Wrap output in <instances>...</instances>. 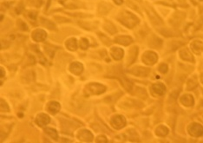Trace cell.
<instances>
[{"label":"cell","instance_id":"obj_1","mask_svg":"<svg viewBox=\"0 0 203 143\" xmlns=\"http://www.w3.org/2000/svg\"><path fill=\"white\" fill-rule=\"evenodd\" d=\"M117 19L124 24L125 26H127L128 28H134L135 25L139 23V19L135 17V15H133L132 13L129 12V11H123L119 14V16L117 17Z\"/></svg>","mask_w":203,"mask_h":143},{"label":"cell","instance_id":"obj_30","mask_svg":"<svg viewBox=\"0 0 203 143\" xmlns=\"http://www.w3.org/2000/svg\"><path fill=\"white\" fill-rule=\"evenodd\" d=\"M54 49V47L52 45H46L45 46V50H46V52L48 53V55H50V56H53L56 50H52Z\"/></svg>","mask_w":203,"mask_h":143},{"label":"cell","instance_id":"obj_25","mask_svg":"<svg viewBox=\"0 0 203 143\" xmlns=\"http://www.w3.org/2000/svg\"><path fill=\"white\" fill-rule=\"evenodd\" d=\"M45 132L48 135H50V137H51L53 140H57V138H58V135H57V132H56V129L48 128H45Z\"/></svg>","mask_w":203,"mask_h":143},{"label":"cell","instance_id":"obj_12","mask_svg":"<svg viewBox=\"0 0 203 143\" xmlns=\"http://www.w3.org/2000/svg\"><path fill=\"white\" fill-rule=\"evenodd\" d=\"M152 90L153 92L157 95V96H162L165 91H166V87L162 83H155L152 86Z\"/></svg>","mask_w":203,"mask_h":143},{"label":"cell","instance_id":"obj_20","mask_svg":"<svg viewBox=\"0 0 203 143\" xmlns=\"http://www.w3.org/2000/svg\"><path fill=\"white\" fill-rule=\"evenodd\" d=\"M180 57L183 60H185V61H190V62L194 61V57H193V55H191V53L189 52V50L188 49H183L182 50H180Z\"/></svg>","mask_w":203,"mask_h":143},{"label":"cell","instance_id":"obj_23","mask_svg":"<svg viewBox=\"0 0 203 143\" xmlns=\"http://www.w3.org/2000/svg\"><path fill=\"white\" fill-rule=\"evenodd\" d=\"M41 23L45 26L46 28L50 29V30H56V25L54 23H52L51 21L46 19V18H41Z\"/></svg>","mask_w":203,"mask_h":143},{"label":"cell","instance_id":"obj_8","mask_svg":"<svg viewBox=\"0 0 203 143\" xmlns=\"http://www.w3.org/2000/svg\"><path fill=\"white\" fill-rule=\"evenodd\" d=\"M130 73L137 77H147L149 73V69L144 67H135L133 69H131Z\"/></svg>","mask_w":203,"mask_h":143},{"label":"cell","instance_id":"obj_36","mask_svg":"<svg viewBox=\"0 0 203 143\" xmlns=\"http://www.w3.org/2000/svg\"><path fill=\"white\" fill-rule=\"evenodd\" d=\"M100 37H101V39L104 42V44H110V40L109 39V38H105V37H103V35H102V34H100Z\"/></svg>","mask_w":203,"mask_h":143},{"label":"cell","instance_id":"obj_24","mask_svg":"<svg viewBox=\"0 0 203 143\" xmlns=\"http://www.w3.org/2000/svg\"><path fill=\"white\" fill-rule=\"evenodd\" d=\"M161 44H162V41L156 36H153L149 40V45L153 48H159V47H161Z\"/></svg>","mask_w":203,"mask_h":143},{"label":"cell","instance_id":"obj_34","mask_svg":"<svg viewBox=\"0 0 203 143\" xmlns=\"http://www.w3.org/2000/svg\"><path fill=\"white\" fill-rule=\"evenodd\" d=\"M28 15H29V18L32 20H35L37 18V12L36 11H30Z\"/></svg>","mask_w":203,"mask_h":143},{"label":"cell","instance_id":"obj_22","mask_svg":"<svg viewBox=\"0 0 203 143\" xmlns=\"http://www.w3.org/2000/svg\"><path fill=\"white\" fill-rule=\"evenodd\" d=\"M156 134H157L158 136L164 137V136H166L169 134V128L167 127L163 126V125L159 126L156 129Z\"/></svg>","mask_w":203,"mask_h":143},{"label":"cell","instance_id":"obj_4","mask_svg":"<svg viewBox=\"0 0 203 143\" xmlns=\"http://www.w3.org/2000/svg\"><path fill=\"white\" fill-rule=\"evenodd\" d=\"M157 55L153 51H147L143 54L142 56V62L148 65H153L157 62Z\"/></svg>","mask_w":203,"mask_h":143},{"label":"cell","instance_id":"obj_6","mask_svg":"<svg viewBox=\"0 0 203 143\" xmlns=\"http://www.w3.org/2000/svg\"><path fill=\"white\" fill-rule=\"evenodd\" d=\"M77 138L81 142H90L93 140V134H92V133L89 130H87V129H83V130H80L77 134Z\"/></svg>","mask_w":203,"mask_h":143},{"label":"cell","instance_id":"obj_17","mask_svg":"<svg viewBox=\"0 0 203 143\" xmlns=\"http://www.w3.org/2000/svg\"><path fill=\"white\" fill-rule=\"evenodd\" d=\"M123 50L121 48H117V47H114L111 49V55L113 56L114 59L115 60H120L123 58Z\"/></svg>","mask_w":203,"mask_h":143},{"label":"cell","instance_id":"obj_26","mask_svg":"<svg viewBox=\"0 0 203 143\" xmlns=\"http://www.w3.org/2000/svg\"><path fill=\"white\" fill-rule=\"evenodd\" d=\"M104 27H105V30L107 31H109L110 34H114L116 32V29H115V25L113 24L112 23L106 22L105 24H104Z\"/></svg>","mask_w":203,"mask_h":143},{"label":"cell","instance_id":"obj_32","mask_svg":"<svg viewBox=\"0 0 203 143\" xmlns=\"http://www.w3.org/2000/svg\"><path fill=\"white\" fill-rule=\"evenodd\" d=\"M159 70H160V72H161L163 74L166 73L168 71V65L165 64V63H162L161 65H160V67H159Z\"/></svg>","mask_w":203,"mask_h":143},{"label":"cell","instance_id":"obj_35","mask_svg":"<svg viewBox=\"0 0 203 143\" xmlns=\"http://www.w3.org/2000/svg\"><path fill=\"white\" fill-rule=\"evenodd\" d=\"M97 142H107V138L105 136H98L97 137Z\"/></svg>","mask_w":203,"mask_h":143},{"label":"cell","instance_id":"obj_9","mask_svg":"<svg viewBox=\"0 0 203 143\" xmlns=\"http://www.w3.org/2000/svg\"><path fill=\"white\" fill-rule=\"evenodd\" d=\"M46 36H47L46 32L44 30H40V29L34 31L32 33V38L34 39V41H37V42H43L44 40H45Z\"/></svg>","mask_w":203,"mask_h":143},{"label":"cell","instance_id":"obj_5","mask_svg":"<svg viewBox=\"0 0 203 143\" xmlns=\"http://www.w3.org/2000/svg\"><path fill=\"white\" fill-rule=\"evenodd\" d=\"M188 132L194 137H199L203 135V127L198 123H192L188 127Z\"/></svg>","mask_w":203,"mask_h":143},{"label":"cell","instance_id":"obj_13","mask_svg":"<svg viewBox=\"0 0 203 143\" xmlns=\"http://www.w3.org/2000/svg\"><path fill=\"white\" fill-rule=\"evenodd\" d=\"M115 42L123 45H129L133 42V39L129 36H120L115 39Z\"/></svg>","mask_w":203,"mask_h":143},{"label":"cell","instance_id":"obj_39","mask_svg":"<svg viewBox=\"0 0 203 143\" xmlns=\"http://www.w3.org/2000/svg\"><path fill=\"white\" fill-rule=\"evenodd\" d=\"M201 80H202V82L203 83V74L202 75V77H201Z\"/></svg>","mask_w":203,"mask_h":143},{"label":"cell","instance_id":"obj_11","mask_svg":"<svg viewBox=\"0 0 203 143\" xmlns=\"http://www.w3.org/2000/svg\"><path fill=\"white\" fill-rule=\"evenodd\" d=\"M69 70L75 74V75H80L83 70V66L82 63H77V62H75V63H72L69 66Z\"/></svg>","mask_w":203,"mask_h":143},{"label":"cell","instance_id":"obj_29","mask_svg":"<svg viewBox=\"0 0 203 143\" xmlns=\"http://www.w3.org/2000/svg\"><path fill=\"white\" fill-rule=\"evenodd\" d=\"M79 46L83 50H86L89 47V41L86 38H82L79 42Z\"/></svg>","mask_w":203,"mask_h":143},{"label":"cell","instance_id":"obj_7","mask_svg":"<svg viewBox=\"0 0 203 143\" xmlns=\"http://www.w3.org/2000/svg\"><path fill=\"white\" fill-rule=\"evenodd\" d=\"M50 119L49 115H47L46 114H39L36 117V123L40 127L46 126L48 123H50Z\"/></svg>","mask_w":203,"mask_h":143},{"label":"cell","instance_id":"obj_19","mask_svg":"<svg viewBox=\"0 0 203 143\" xmlns=\"http://www.w3.org/2000/svg\"><path fill=\"white\" fill-rule=\"evenodd\" d=\"M48 110L53 115L56 114L60 110V104L57 101H52L49 102V104H48Z\"/></svg>","mask_w":203,"mask_h":143},{"label":"cell","instance_id":"obj_40","mask_svg":"<svg viewBox=\"0 0 203 143\" xmlns=\"http://www.w3.org/2000/svg\"><path fill=\"white\" fill-rule=\"evenodd\" d=\"M201 1H203V0H201Z\"/></svg>","mask_w":203,"mask_h":143},{"label":"cell","instance_id":"obj_10","mask_svg":"<svg viewBox=\"0 0 203 143\" xmlns=\"http://www.w3.org/2000/svg\"><path fill=\"white\" fill-rule=\"evenodd\" d=\"M147 12H148V17H149V18L151 19V21L154 23H156V24H160V23H161V19L159 18V16H158L157 14L155 12V11H153V9L151 8V7H147Z\"/></svg>","mask_w":203,"mask_h":143},{"label":"cell","instance_id":"obj_21","mask_svg":"<svg viewBox=\"0 0 203 143\" xmlns=\"http://www.w3.org/2000/svg\"><path fill=\"white\" fill-rule=\"evenodd\" d=\"M66 47L69 50H76L77 49V41L75 38H70L66 41Z\"/></svg>","mask_w":203,"mask_h":143},{"label":"cell","instance_id":"obj_33","mask_svg":"<svg viewBox=\"0 0 203 143\" xmlns=\"http://www.w3.org/2000/svg\"><path fill=\"white\" fill-rule=\"evenodd\" d=\"M18 27H19V29L20 30H23V31H27V25L25 24V23L22 22V21H18Z\"/></svg>","mask_w":203,"mask_h":143},{"label":"cell","instance_id":"obj_2","mask_svg":"<svg viewBox=\"0 0 203 143\" xmlns=\"http://www.w3.org/2000/svg\"><path fill=\"white\" fill-rule=\"evenodd\" d=\"M85 93L87 95H101L106 91V87L100 83H90L85 87Z\"/></svg>","mask_w":203,"mask_h":143},{"label":"cell","instance_id":"obj_27","mask_svg":"<svg viewBox=\"0 0 203 143\" xmlns=\"http://www.w3.org/2000/svg\"><path fill=\"white\" fill-rule=\"evenodd\" d=\"M197 86V79H196V77H192V78H190L189 79V81H188V89H193V88H194L195 87Z\"/></svg>","mask_w":203,"mask_h":143},{"label":"cell","instance_id":"obj_28","mask_svg":"<svg viewBox=\"0 0 203 143\" xmlns=\"http://www.w3.org/2000/svg\"><path fill=\"white\" fill-rule=\"evenodd\" d=\"M160 32L161 34H163L165 36H175L176 34H179L177 31H170V30H168V29H164V30H162V31H160Z\"/></svg>","mask_w":203,"mask_h":143},{"label":"cell","instance_id":"obj_16","mask_svg":"<svg viewBox=\"0 0 203 143\" xmlns=\"http://www.w3.org/2000/svg\"><path fill=\"white\" fill-rule=\"evenodd\" d=\"M180 102L186 106V107H191L194 105V98L191 95H184L181 98H180Z\"/></svg>","mask_w":203,"mask_h":143},{"label":"cell","instance_id":"obj_38","mask_svg":"<svg viewBox=\"0 0 203 143\" xmlns=\"http://www.w3.org/2000/svg\"><path fill=\"white\" fill-rule=\"evenodd\" d=\"M0 70H1V77H4V69L1 68V69H0Z\"/></svg>","mask_w":203,"mask_h":143},{"label":"cell","instance_id":"obj_31","mask_svg":"<svg viewBox=\"0 0 203 143\" xmlns=\"http://www.w3.org/2000/svg\"><path fill=\"white\" fill-rule=\"evenodd\" d=\"M9 110H10L9 106L7 105V103L5 102V101L1 99V111H3V112H8Z\"/></svg>","mask_w":203,"mask_h":143},{"label":"cell","instance_id":"obj_18","mask_svg":"<svg viewBox=\"0 0 203 143\" xmlns=\"http://www.w3.org/2000/svg\"><path fill=\"white\" fill-rule=\"evenodd\" d=\"M137 53H138V48L137 47H133L130 49L129 55V56L128 57V60H127L128 65H130L135 61L136 56H137Z\"/></svg>","mask_w":203,"mask_h":143},{"label":"cell","instance_id":"obj_15","mask_svg":"<svg viewBox=\"0 0 203 143\" xmlns=\"http://www.w3.org/2000/svg\"><path fill=\"white\" fill-rule=\"evenodd\" d=\"M190 48L195 54H200L203 50V44L201 41H194L190 44Z\"/></svg>","mask_w":203,"mask_h":143},{"label":"cell","instance_id":"obj_37","mask_svg":"<svg viewBox=\"0 0 203 143\" xmlns=\"http://www.w3.org/2000/svg\"><path fill=\"white\" fill-rule=\"evenodd\" d=\"M116 4H122L123 3V0H114Z\"/></svg>","mask_w":203,"mask_h":143},{"label":"cell","instance_id":"obj_14","mask_svg":"<svg viewBox=\"0 0 203 143\" xmlns=\"http://www.w3.org/2000/svg\"><path fill=\"white\" fill-rule=\"evenodd\" d=\"M61 122H62V127H63V129L64 131H73L77 127V124H74L71 122V121H67V120H63L61 119Z\"/></svg>","mask_w":203,"mask_h":143},{"label":"cell","instance_id":"obj_3","mask_svg":"<svg viewBox=\"0 0 203 143\" xmlns=\"http://www.w3.org/2000/svg\"><path fill=\"white\" fill-rule=\"evenodd\" d=\"M111 125L115 129H121L123 128L124 126L126 125V119L124 118L123 115H114L110 121Z\"/></svg>","mask_w":203,"mask_h":143}]
</instances>
